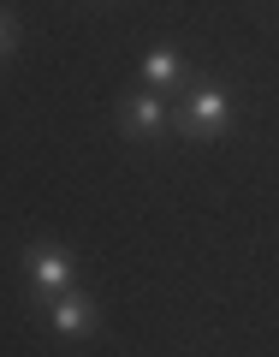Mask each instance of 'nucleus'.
<instances>
[{
	"instance_id": "1",
	"label": "nucleus",
	"mask_w": 279,
	"mask_h": 357,
	"mask_svg": "<svg viewBox=\"0 0 279 357\" xmlns=\"http://www.w3.org/2000/svg\"><path fill=\"white\" fill-rule=\"evenodd\" d=\"M232 119H238V102H232V89L220 84V77H196V84L178 96V107H173V131L191 137V143L226 137Z\"/></svg>"
},
{
	"instance_id": "2",
	"label": "nucleus",
	"mask_w": 279,
	"mask_h": 357,
	"mask_svg": "<svg viewBox=\"0 0 279 357\" xmlns=\"http://www.w3.org/2000/svg\"><path fill=\"white\" fill-rule=\"evenodd\" d=\"M24 286H30V304H54L60 292H72L77 286V256L65 250V244H30L24 250Z\"/></svg>"
},
{
	"instance_id": "3",
	"label": "nucleus",
	"mask_w": 279,
	"mask_h": 357,
	"mask_svg": "<svg viewBox=\"0 0 279 357\" xmlns=\"http://www.w3.org/2000/svg\"><path fill=\"white\" fill-rule=\"evenodd\" d=\"M119 131H125L131 143H161L166 131H173V102L154 96V89H131V96H119Z\"/></svg>"
},
{
	"instance_id": "4",
	"label": "nucleus",
	"mask_w": 279,
	"mask_h": 357,
	"mask_svg": "<svg viewBox=\"0 0 279 357\" xmlns=\"http://www.w3.org/2000/svg\"><path fill=\"white\" fill-rule=\"evenodd\" d=\"M42 321H48L54 340H95L102 333V310H95V298L83 292V286H72V292H60L54 304H42Z\"/></svg>"
},
{
	"instance_id": "5",
	"label": "nucleus",
	"mask_w": 279,
	"mask_h": 357,
	"mask_svg": "<svg viewBox=\"0 0 279 357\" xmlns=\"http://www.w3.org/2000/svg\"><path fill=\"white\" fill-rule=\"evenodd\" d=\"M191 84H196V72H191L184 54H173V48H149V54H143L137 89H154V96H184Z\"/></svg>"
},
{
	"instance_id": "6",
	"label": "nucleus",
	"mask_w": 279,
	"mask_h": 357,
	"mask_svg": "<svg viewBox=\"0 0 279 357\" xmlns=\"http://www.w3.org/2000/svg\"><path fill=\"white\" fill-rule=\"evenodd\" d=\"M6 54H18V18L0 6V60H6Z\"/></svg>"
}]
</instances>
